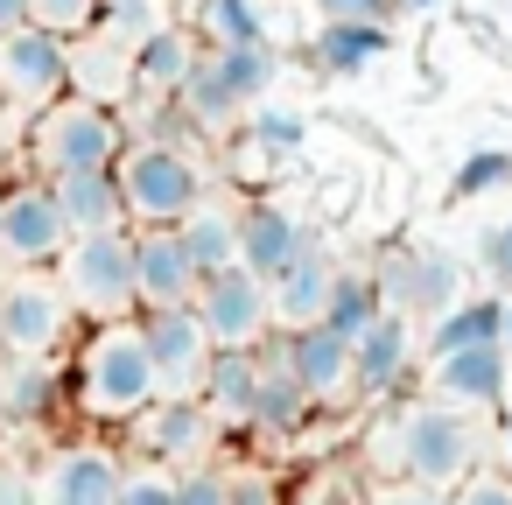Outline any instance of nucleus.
Here are the masks:
<instances>
[{
	"label": "nucleus",
	"mask_w": 512,
	"mask_h": 505,
	"mask_svg": "<svg viewBox=\"0 0 512 505\" xmlns=\"http://www.w3.org/2000/svg\"><path fill=\"white\" fill-rule=\"evenodd\" d=\"M484 463V435L470 414L442 400H400L372 421L365 435V470L372 484H421V491H456Z\"/></svg>",
	"instance_id": "obj_1"
},
{
	"label": "nucleus",
	"mask_w": 512,
	"mask_h": 505,
	"mask_svg": "<svg viewBox=\"0 0 512 505\" xmlns=\"http://www.w3.org/2000/svg\"><path fill=\"white\" fill-rule=\"evenodd\" d=\"M64 393L99 428H127L134 414H148L162 400V386H155V365H148V344H141V316L92 323L78 337V358L64 372Z\"/></svg>",
	"instance_id": "obj_2"
},
{
	"label": "nucleus",
	"mask_w": 512,
	"mask_h": 505,
	"mask_svg": "<svg viewBox=\"0 0 512 505\" xmlns=\"http://www.w3.org/2000/svg\"><path fill=\"white\" fill-rule=\"evenodd\" d=\"M127 155V120L113 106H85V99H57L50 113L22 120V162L57 183L78 169H113Z\"/></svg>",
	"instance_id": "obj_3"
},
{
	"label": "nucleus",
	"mask_w": 512,
	"mask_h": 505,
	"mask_svg": "<svg viewBox=\"0 0 512 505\" xmlns=\"http://www.w3.org/2000/svg\"><path fill=\"white\" fill-rule=\"evenodd\" d=\"M50 274H57L71 316H85V323H127V316H141V302H134V232L71 239Z\"/></svg>",
	"instance_id": "obj_4"
},
{
	"label": "nucleus",
	"mask_w": 512,
	"mask_h": 505,
	"mask_svg": "<svg viewBox=\"0 0 512 505\" xmlns=\"http://www.w3.org/2000/svg\"><path fill=\"white\" fill-rule=\"evenodd\" d=\"M113 176H120V204H127V225H183L204 197H211V183H204V162L197 155H183V148H141V141H127V155L113 162Z\"/></svg>",
	"instance_id": "obj_5"
},
{
	"label": "nucleus",
	"mask_w": 512,
	"mask_h": 505,
	"mask_svg": "<svg viewBox=\"0 0 512 505\" xmlns=\"http://www.w3.org/2000/svg\"><path fill=\"white\" fill-rule=\"evenodd\" d=\"M71 246V225L50 197L43 176H15V183H0V260H8L15 274H43L57 267Z\"/></svg>",
	"instance_id": "obj_6"
},
{
	"label": "nucleus",
	"mask_w": 512,
	"mask_h": 505,
	"mask_svg": "<svg viewBox=\"0 0 512 505\" xmlns=\"http://www.w3.org/2000/svg\"><path fill=\"white\" fill-rule=\"evenodd\" d=\"M57 99H71V43H57L50 29H15L0 36V113H50Z\"/></svg>",
	"instance_id": "obj_7"
},
{
	"label": "nucleus",
	"mask_w": 512,
	"mask_h": 505,
	"mask_svg": "<svg viewBox=\"0 0 512 505\" xmlns=\"http://www.w3.org/2000/svg\"><path fill=\"white\" fill-rule=\"evenodd\" d=\"M71 302L43 274H8L0 281V358H50L71 344Z\"/></svg>",
	"instance_id": "obj_8"
},
{
	"label": "nucleus",
	"mask_w": 512,
	"mask_h": 505,
	"mask_svg": "<svg viewBox=\"0 0 512 505\" xmlns=\"http://www.w3.org/2000/svg\"><path fill=\"white\" fill-rule=\"evenodd\" d=\"M372 288H379V309L386 316H449L456 302H463V274H456V260H442V253H414V246H386L372 267Z\"/></svg>",
	"instance_id": "obj_9"
},
{
	"label": "nucleus",
	"mask_w": 512,
	"mask_h": 505,
	"mask_svg": "<svg viewBox=\"0 0 512 505\" xmlns=\"http://www.w3.org/2000/svg\"><path fill=\"white\" fill-rule=\"evenodd\" d=\"M197 323H204V337L218 344V351H260L267 337H274V302H267V281L260 274H246V267H225V274H211L204 288H197Z\"/></svg>",
	"instance_id": "obj_10"
},
{
	"label": "nucleus",
	"mask_w": 512,
	"mask_h": 505,
	"mask_svg": "<svg viewBox=\"0 0 512 505\" xmlns=\"http://www.w3.org/2000/svg\"><path fill=\"white\" fill-rule=\"evenodd\" d=\"M141 344H148L155 386H162L169 400H197V393H204V372H211L218 344L204 337L197 309H148V316H141Z\"/></svg>",
	"instance_id": "obj_11"
},
{
	"label": "nucleus",
	"mask_w": 512,
	"mask_h": 505,
	"mask_svg": "<svg viewBox=\"0 0 512 505\" xmlns=\"http://www.w3.org/2000/svg\"><path fill=\"white\" fill-rule=\"evenodd\" d=\"M218 435H225V428L211 421L204 400H169V393H162L148 414L127 421V442L141 449V463H162V470H176V463L197 470V463L218 449Z\"/></svg>",
	"instance_id": "obj_12"
},
{
	"label": "nucleus",
	"mask_w": 512,
	"mask_h": 505,
	"mask_svg": "<svg viewBox=\"0 0 512 505\" xmlns=\"http://www.w3.org/2000/svg\"><path fill=\"white\" fill-rule=\"evenodd\" d=\"M127 463L106 442H64L36 463V505H120Z\"/></svg>",
	"instance_id": "obj_13"
},
{
	"label": "nucleus",
	"mask_w": 512,
	"mask_h": 505,
	"mask_svg": "<svg viewBox=\"0 0 512 505\" xmlns=\"http://www.w3.org/2000/svg\"><path fill=\"white\" fill-rule=\"evenodd\" d=\"M260 365H281V372H288V379H295L316 407L351 393V344H344L337 330H323V323L267 337V344H260Z\"/></svg>",
	"instance_id": "obj_14"
},
{
	"label": "nucleus",
	"mask_w": 512,
	"mask_h": 505,
	"mask_svg": "<svg viewBox=\"0 0 512 505\" xmlns=\"http://www.w3.org/2000/svg\"><path fill=\"white\" fill-rule=\"evenodd\" d=\"M197 288H204V274H197V260H190L176 225L134 232V302H141V316L148 309H190Z\"/></svg>",
	"instance_id": "obj_15"
},
{
	"label": "nucleus",
	"mask_w": 512,
	"mask_h": 505,
	"mask_svg": "<svg viewBox=\"0 0 512 505\" xmlns=\"http://www.w3.org/2000/svg\"><path fill=\"white\" fill-rule=\"evenodd\" d=\"M309 246H316V239H309V225H302L288 204H274V197L239 204V267H246V274L281 281V274H288Z\"/></svg>",
	"instance_id": "obj_16"
},
{
	"label": "nucleus",
	"mask_w": 512,
	"mask_h": 505,
	"mask_svg": "<svg viewBox=\"0 0 512 505\" xmlns=\"http://www.w3.org/2000/svg\"><path fill=\"white\" fill-rule=\"evenodd\" d=\"M505 393H512V358H505L498 344L456 351V358H435V365H428V400H442V407H456V414H484V407L498 414Z\"/></svg>",
	"instance_id": "obj_17"
},
{
	"label": "nucleus",
	"mask_w": 512,
	"mask_h": 505,
	"mask_svg": "<svg viewBox=\"0 0 512 505\" xmlns=\"http://www.w3.org/2000/svg\"><path fill=\"white\" fill-rule=\"evenodd\" d=\"M71 99H85V106H127L134 99V50L127 43H113L106 29H92V36H78L71 43Z\"/></svg>",
	"instance_id": "obj_18"
},
{
	"label": "nucleus",
	"mask_w": 512,
	"mask_h": 505,
	"mask_svg": "<svg viewBox=\"0 0 512 505\" xmlns=\"http://www.w3.org/2000/svg\"><path fill=\"white\" fill-rule=\"evenodd\" d=\"M71 239H92V232H134L127 225V204H120V176L113 169H78V176H57L50 183Z\"/></svg>",
	"instance_id": "obj_19"
},
{
	"label": "nucleus",
	"mask_w": 512,
	"mask_h": 505,
	"mask_svg": "<svg viewBox=\"0 0 512 505\" xmlns=\"http://www.w3.org/2000/svg\"><path fill=\"white\" fill-rule=\"evenodd\" d=\"M407 365H414V323H407V316H379V323L351 344V386H358L365 400H386V393L407 379Z\"/></svg>",
	"instance_id": "obj_20"
},
{
	"label": "nucleus",
	"mask_w": 512,
	"mask_h": 505,
	"mask_svg": "<svg viewBox=\"0 0 512 505\" xmlns=\"http://www.w3.org/2000/svg\"><path fill=\"white\" fill-rule=\"evenodd\" d=\"M330 281H337V260H330L323 246H309L281 281H267L274 323H281V330H309V323H323V309H330Z\"/></svg>",
	"instance_id": "obj_21"
},
{
	"label": "nucleus",
	"mask_w": 512,
	"mask_h": 505,
	"mask_svg": "<svg viewBox=\"0 0 512 505\" xmlns=\"http://www.w3.org/2000/svg\"><path fill=\"white\" fill-rule=\"evenodd\" d=\"M64 400V372L50 358H8L0 365V421L8 428H43Z\"/></svg>",
	"instance_id": "obj_22"
},
{
	"label": "nucleus",
	"mask_w": 512,
	"mask_h": 505,
	"mask_svg": "<svg viewBox=\"0 0 512 505\" xmlns=\"http://www.w3.org/2000/svg\"><path fill=\"white\" fill-rule=\"evenodd\" d=\"M197 57H204V43L190 36V29H155L141 50H134V99H176L183 85H190V71H197Z\"/></svg>",
	"instance_id": "obj_23"
},
{
	"label": "nucleus",
	"mask_w": 512,
	"mask_h": 505,
	"mask_svg": "<svg viewBox=\"0 0 512 505\" xmlns=\"http://www.w3.org/2000/svg\"><path fill=\"white\" fill-rule=\"evenodd\" d=\"M253 393H260V351H218L204 372V407L218 428H246L253 421Z\"/></svg>",
	"instance_id": "obj_24"
},
{
	"label": "nucleus",
	"mask_w": 512,
	"mask_h": 505,
	"mask_svg": "<svg viewBox=\"0 0 512 505\" xmlns=\"http://www.w3.org/2000/svg\"><path fill=\"white\" fill-rule=\"evenodd\" d=\"M176 232H183V246H190V260H197V274H204V281H211V274H225V267H239V204L204 197Z\"/></svg>",
	"instance_id": "obj_25"
},
{
	"label": "nucleus",
	"mask_w": 512,
	"mask_h": 505,
	"mask_svg": "<svg viewBox=\"0 0 512 505\" xmlns=\"http://www.w3.org/2000/svg\"><path fill=\"white\" fill-rule=\"evenodd\" d=\"M386 43H393V36H386L379 22H323V36L309 43V57H316L330 78H358L365 64L386 57Z\"/></svg>",
	"instance_id": "obj_26"
},
{
	"label": "nucleus",
	"mask_w": 512,
	"mask_h": 505,
	"mask_svg": "<svg viewBox=\"0 0 512 505\" xmlns=\"http://www.w3.org/2000/svg\"><path fill=\"white\" fill-rule=\"evenodd\" d=\"M316 414V400L281 372V365H260V393H253V435H302V421Z\"/></svg>",
	"instance_id": "obj_27"
},
{
	"label": "nucleus",
	"mask_w": 512,
	"mask_h": 505,
	"mask_svg": "<svg viewBox=\"0 0 512 505\" xmlns=\"http://www.w3.org/2000/svg\"><path fill=\"white\" fill-rule=\"evenodd\" d=\"M204 57H211L218 85L239 99V113H246V106H260V99L274 92V78H281V57H274L267 43H246V50H204Z\"/></svg>",
	"instance_id": "obj_28"
},
{
	"label": "nucleus",
	"mask_w": 512,
	"mask_h": 505,
	"mask_svg": "<svg viewBox=\"0 0 512 505\" xmlns=\"http://www.w3.org/2000/svg\"><path fill=\"white\" fill-rule=\"evenodd\" d=\"M484 344H498V295L456 302V309L435 323V337H428V365H435V358H456V351H484Z\"/></svg>",
	"instance_id": "obj_29"
},
{
	"label": "nucleus",
	"mask_w": 512,
	"mask_h": 505,
	"mask_svg": "<svg viewBox=\"0 0 512 505\" xmlns=\"http://www.w3.org/2000/svg\"><path fill=\"white\" fill-rule=\"evenodd\" d=\"M386 309H379V288H372V274H358V267H337V281H330V309H323V330H337L344 344H358L372 323H379Z\"/></svg>",
	"instance_id": "obj_30"
},
{
	"label": "nucleus",
	"mask_w": 512,
	"mask_h": 505,
	"mask_svg": "<svg viewBox=\"0 0 512 505\" xmlns=\"http://www.w3.org/2000/svg\"><path fill=\"white\" fill-rule=\"evenodd\" d=\"M204 50H246V43H267V22L253 0H197V29H190Z\"/></svg>",
	"instance_id": "obj_31"
},
{
	"label": "nucleus",
	"mask_w": 512,
	"mask_h": 505,
	"mask_svg": "<svg viewBox=\"0 0 512 505\" xmlns=\"http://www.w3.org/2000/svg\"><path fill=\"white\" fill-rule=\"evenodd\" d=\"M246 141L260 148V155H295L302 141H309V120L302 113H288V106H260V113H246Z\"/></svg>",
	"instance_id": "obj_32"
},
{
	"label": "nucleus",
	"mask_w": 512,
	"mask_h": 505,
	"mask_svg": "<svg viewBox=\"0 0 512 505\" xmlns=\"http://www.w3.org/2000/svg\"><path fill=\"white\" fill-rule=\"evenodd\" d=\"M99 15H106V0H29V22H36V29H50L57 43L92 36V29H99Z\"/></svg>",
	"instance_id": "obj_33"
},
{
	"label": "nucleus",
	"mask_w": 512,
	"mask_h": 505,
	"mask_svg": "<svg viewBox=\"0 0 512 505\" xmlns=\"http://www.w3.org/2000/svg\"><path fill=\"white\" fill-rule=\"evenodd\" d=\"M99 29H106L113 43H127V50H141L155 29H169V15H162V0H106Z\"/></svg>",
	"instance_id": "obj_34"
},
{
	"label": "nucleus",
	"mask_w": 512,
	"mask_h": 505,
	"mask_svg": "<svg viewBox=\"0 0 512 505\" xmlns=\"http://www.w3.org/2000/svg\"><path fill=\"white\" fill-rule=\"evenodd\" d=\"M505 183H512V155L505 148H477L456 169V197H484V190H505Z\"/></svg>",
	"instance_id": "obj_35"
},
{
	"label": "nucleus",
	"mask_w": 512,
	"mask_h": 505,
	"mask_svg": "<svg viewBox=\"0 0 512 505\" xmlns=\"http://www.w3.org/2000/svg\"><path fill=\"white\" fill-rule=\"evenodd\" d=\"M225 505H288V498L267 463H246V470H225Z\"/></svg>",
	"instance_id": "obj_36"
},
{
	"label": "nucleus",
	"mask_w": 512,
	"mask_h": 505,
	"mask_svg": "<svg viewBox=\"0 0 512 505\" xmlns=\"http://www.w3.org/2000/svg\"><path fill=\"white\" fill-rule=\"evenodd\" d=\"M120 505H176V470L162 463H134L120 484Z\"/></svg>",
	"instance_id": "obj_37"
},
{
	"label": "nucleus",
	"mask_w": 512,
	"mask_h": 505,
	"mask_svg": "<svg viewBox=\"0 0 512 505\" xmlns=\"http://www.w3.org/2000/svg\"><path fill=\"white\" fill-rule=\"evenodd\" d=\"M449 505H512V470H491V463H477L456 491H449Z\"/></svg>",
	"instance_id": "obj_38"
},
{
	"label": "nucleus",
	"mask_w": 512,
	"mask_h": 505,
	"mask_svg": "<svg viewBox=\"0 0 512 505\" xmlns=\"http://www.w3.org/2000/svg\"><path fill=\"white\" fill-rule=\"evenodd\" d=\"M176 505H225V470H211V463L176 470Z\"/></svg>",
	"instance_id": "obj_39"
},
{
	"label": "nucleus",
	"mask_w": 512,
	"mask_h": 505,
	"mask_svg": "<svg viewBox=\"0 0 512 505\" xmlns=\"http://www.w3.org/2000/svg\"><path fill=\"white\" fill-rule=\"evenodd\" d=\"M484 267H491V281L512 295V218H498V225L484 232Z\"/></svg>",
	"instance_id": "obj_40"
},
{
	"label": "nucleus",
	"mask_w": 512,
	"mask_h": 505,
	"mask_svg": "<svg viewBox=\"0 0 512 505\" xmlns=\"http://www.w3.org/2000/svg\"><path fill=\"white\" fill-rule=\"evenodd\" d=\"M0 505H36V470L22 456H0Z\"/></svg>",
	"instance_id": "obj_41"
},
{
	"label": "nucleus",
	"mask_w": 512,
	"mask_h": 505,
	"mask_svg": "<svg viewBox=\"0 0 512 505\" xmlns=\"http://www.w3.org/2000/svg\"><path fill=\"white\" fill-rule=\"evenodd\" d=\"M316 8H323L330 22H379V29H386V15L400 8V0H316Z\"/></svg>",
	"instance_id": "obj_42"
},
{
	"label": "nucleus",
	"mask_w": 512,
	"mask_h": 505,
	"mask_svg": "<svg viewBox=\"0 0 512 505\" xmlns=\"http://www.w3.org/2000/svg\"><path fill=\"white\" fill-rule=\"evenodd\" d=\"M365 505H449V491H421V484H372Z\"/></svg>",
	"instance_id": "obj_43"
},
{
	"label": "nucleus",
	"mask_w": 512,
	"mask_h": 505,
	"mask_svg": "<svg viewBox=\"0 0 512 505\" xmlns=\"http://www.w3.org/2000/svg\"><path fill=\"white\" fill-rule=\"evenodd\" d=\"M29 29V0H0V36H15Z\"/></svg>",
	"instance_id": "obj_44"
},
{
	"label": "nucleus",
	"mask_w": 512,
	"mask_h": 505,
	"mask_svg": "<svg viewBox=\"0 0 512 505\" xmlns=\"http://www.w3.org/2000/svg\"><path fill=\"white\" fill-rule=\"evenodd\" d=\"M498 351L512 358V295H498Z\"/></svg>",
	"instance_id": "obj_45"
},
{
	"label": "nucleus",
	"mask_w": 512,
	"mask_h": 505,
	"mask_svg": "<svg viewBox=\"0 0 512 505\" xmlns=\"http://www.w3.org/2000/svg\"><path fill=\"white\" fill-rule=\"evenodd\" d=\"M498 449H505V463H512V393H505V407H498Z\"/></svg>",
	"instance_id": "obj_46"
},
{
	"label": "nucleus",
	"mask_w": 512,
	"mask_h": 505,
	"mask_svg": "<svg viewBox=\"0 0 512 505\" xmlns=\"http://www.w3.org/2000/svg\"><path fill=\"white\" fill-rule=\"evenodd\" d=\"M295 505H337V498H330V491H323V484H316V491H302V498H295Z\"/></svg>",
	"instance_id": "obj_47"
},
{
	"label": "nucleus",
	"mask_w": 512,
	"mask_h": 505,
	"mask_svg": "<svg viewBox=\"0 0 512 505\" xmlns=\"http://www.w3.org/2000/svg\"><path fill=\"white\" fill-rule=\"evenodd\" d=\"M400 8H435V0H400Z\"/></svg>",
	"instance_id": "obj_48"
},
{
	"label": "nucleus",
	"mask_w": 512,
	"mask_h": 505,
	"mask_svg": "<svg viewBox=\"0 0 512 505\" xmlns=\"http://www.w3.org/2000/svg\"><path fill=\"white\" fill-rule=\"evenodd\" d=\"M0 281H8V274H0Z\"/></svg>",
	"instance_id": "obj_49"
}]
</instances>
